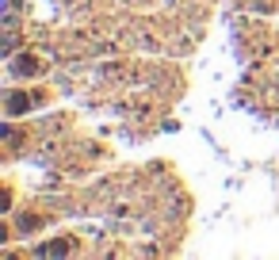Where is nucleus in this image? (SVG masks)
Listing matches in <instances>:
<instances>
[]
</instances>
